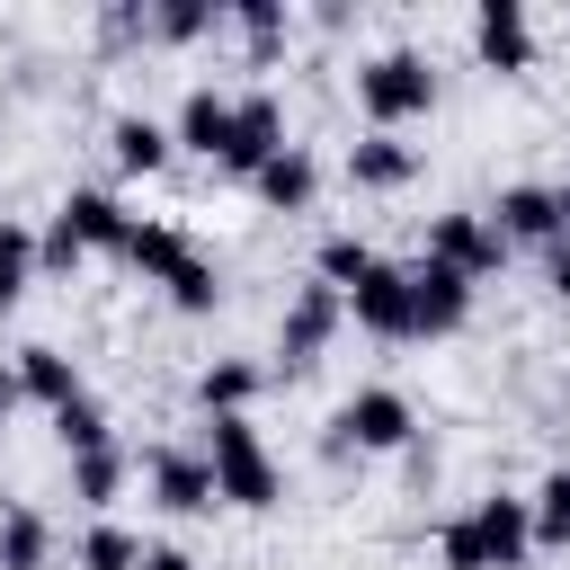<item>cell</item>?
Returning a JSON list of instances; mask_svg holds the SVG:
<instances>
[{"label": "cell", "instance_id": "6da1fadb", "mask_svg": "<svg viewBox=\"0 0 570 570\" xmlns=\"http://www.w3.org/2000/svg\"><path fill=\"white\" fill-rule=\"evenodd\" d=\"M525 552H534V508L508 499V490L472 499V508L445 517V534H436V561H445V570H525Z\"/></svg>", "mask_w": 570, "mask_h": 570}, {"label": "cell", "instance_id": "7a4b0ae2", "mask_svg": "<svg viewBox=\"0 0 570 570\" xmlns=\"http://www.w3.org/2000/svg\"><path fill=\"white\" fill-rule=\"evenodd\" d=\"M196 454L214 463V490H223V508H276V499H285V472H276V454L258 445L249 410H232V419H205V428H196Z\"/></svg>", "mask_w": 570, "mask_h": 570}, {"label": "cell", "instance_id": "3957f363", "mask_svg": "<svg viewBox=\"0 0 570 570\" xmlns=\"http://www.w3.org/2000/svg\"><path fill=\"white\" fill-rule=\"evenodd\" d=\"M356 107H365L374 134H401L410 116L436 107V62H428L419 45H383V53H365V62H356Z\"/></svg>", "mask_w": 570, "mask_h": 570}, {"label": "cell", "instance_id": "277c9868", "mask_svg": "<svg viewBox=\"0 0 570 570\" xmlns=\"http://www.w3.org/2000/svg\"><path fill=\"white\" fill-rule=\"evenodd\" d=\"M410 445H419V410H410V392H392V383L347 392L338 419H330V454H410Z\"/></svg>", "mask_w": 570, "mask_h": 570}, {"label": "cell", "instance_id": "5b68a950", "mask_svg": "<svg viewBox=\"0 0 570 570\" xmlns=\"http://www.w3.org/2000/svg\"><path fill=\"white\" fill-rule=\"evenodd\" d=\"M125 232H134V214H125L107 187H71V196L53 205V232H45L36 267H80L89 249H125Z\"/></svg>", "mask_w": 570, "mask_h": 570}, {"label": "cell", "instance_id": "8992f818", "mask_svg": "<svg viewBox=\"0 0 570 570\" xmlns=\"http://www.w3.org/2000/svg\"><path fill=\"white\" fill-rule=\"evenodd\" d=\"M428 258H445L481 285V276L508 267V232L490 223V205H445V214H428Z\"/></svg>", "mask_w": 570, "mask_h": 570}, {"label": "cell", "instance_id": "52a82bcc", "mask_svg": "<svg viewBox=\"0 0 570 570\" xmlns=\"http://www.w3.org/2000/svg\"><path fill=\"white\" fill-rule=\"evenodd\" d=\"M338 321H347V294H338V285H321V276L294 285V303L276 312V356H285V374H303V365L338 338Z\"/></svg>", "mask_w": 570, "mask_h": 570}, {"label": "cell", "instance_id": "ba28073f", "mask_svg": "<svg viewBox=\"0 0 570 570\" xmlns=\"http://www.w3.org/2000/svg\"><path fill=\"white\" fill-rule=\"evenodd\" d=\"M347 321L374 338H419V303H410V258H374V276L347 294Z\"/></svg>", "mask_w": 570, "mask_h": 570}, {"label": "cell", "instance_id": "9c48e42d", "mask_svg": "<svg viewBox=\"0 0 570 570\" xmlns=\"http://www.w3.org/2000/svg\"><path fill=\"white\" fill-rule=\"evenodd\" d=\"M276 151H285V107H276V89H249V98H232V142H223V169L258 178Z\"/></svg>", "mask_w": 570, "mask_h": 570}, {"label": "cell", "instance_id": "30bf717a", "mask_svg": "<svg viewBox=\"0 0 570 570\" xmlns=\"http://www.w3.org/2000/svg\"><path fill=\"white\" fill-rule=\"evenodd\" d=\"M151 499L169 508V517H205V508H223V490H214V463L205 454H187V445H151Z\"/></svg>", "mask_w": 570, "mask_h": 570}, {"label": "cell", "instance_id": "8fae6325", "mask_svg": "<svg viewBox=\"0 0 570 570\" xmlns=\"http://www.w3.org/2000/svg\"><path fill=\"white\" fill-rule=\"evenodd\" d=\"M410 303H419V338H436V330H463V312H472V276L419 249V258H410Z\"/></svg>", "mask_w": 570, "mask_h": 570}, {"label": "cell", "instance_id": "7c38bea8", "mask_svg": "<svg viewBox=\"0 0 570 570\" xmlns=\"http://www.w3.org/2000/svg\"><path fill=\"white\" fill-rule=\"evenodd\" d=\"M472 53H481L490 71H525V62H534V18H525V0H481V9H472Z\"/></svg>", "mask_w": 570, "mask_h": 570}, {"label": "cell", "instance_id": "4fadbf2b", "mask_svg": "<svg viewBox=\"0 0 570 570\" xmlns=\"http://www.w3.org/2000/svg\"><path fill=\"white\" fill-rule=\"evenodd\" d=\"M490 223H499L508 240H543V249H552V240L570 232V223H561V196H552V187H534V178H517V187H499V205H490Z\"/></svg>", "mask_w": 570, "mask_h": 570}, {"label": "cell", "instance_id": "5bb4252c", "mask_svg": "<svg viewBox=\"0 0 570 570\" xmlns=\"http://www.w3.org/2000/svg\"><path fill=\"white\" fill-rule=\"evenodd\" d=\"M169 134H178L187 151H205V160H223V142H232V98H223L214 80H187V98H178V116H169Z\"/></svg>", "mask_w": 570, "mask_h": 570}, {"label": "cell", "instance_id": "9a60e30c", "mask_svg": "<svg viewBox=\"0 0 570 570\" xmlns=\"http://www.w3.org/2000/svg\"><path fill=\"white\" fill-rule=\"evenodd\" d=\"M107 151H116V169H134V178H151V169H169V151H178V134L151 116V107H125L116 125H107Z\"/></svg>", "mask_w": 570, "mask_h": 570}, {"label": "cell", "instance_id": "2e32d148", "mask_svg": "<svg viewBox=\"0 0 570 570\" xmlns=\"http://www.w3.org/2000/svg\"><path fill=\"white\" fill-rule=\"evenodd\" d=\"M410 178H419V151H410L401 134H374V125H365V134L347 142V187H410Z\"/></svg>", "mask_w": 570, "mask_h": 570}, {"label": "cell", "instance_id": "e0dca14e", "mask_svg": "<svg viewBox=\"0 0 570 570\" xmlns=\"http://www.w3.org/2000/svg\"><path fill=\"white\" fill-rule=\"evenodd\" d=\"M249 187H258V205H267V214H303V205L321 196V160H312L303 142H285V151H276Z\"/></svg>", "mask_w": 570, "mask_h": 570}, {"label": "cell", "instance_id": "ac0fdd59", "mask_svg": "<svg viewBox=\"0 0 570 570\" xmlns=\"http://www.w3.org/2000/svg\"><path fill=\"white\" fill-rule=\"evenodd\" d=\"M53 561V517L36 499H0V570H45Z\"/></svg>", "mask_w": 570, "mask_h": 570}, {"label": "cell", "instance_id": "d6986e66", "mask_svg": "<svg viewBox=\"0 0 570 570\" xmlns=\"http://www.w3.org/2000/svg\"><path fill=\"white\" fill-rule=\"evenodd\" d=\"M18 383H27V401H45V410H71L80 401V365L62 356V347H18Z\"/></svg>", "mask_w": 570, "mask_h": 570}, {"label": "cell", "instance_id": "ffe728a7", "mask_svg": "<svg viewBox=\"0 0 570 570\" xmlns=\"http://www.w3.org/2000/svg\"><path fill=\"white\" fill-rule=\"evenodd\" d=\"M258 383H267V374H258L249 356H214V365L196 374V410H205V419H232V410L258 401Z\"/></svg>", "mask_w": 570, "mask_h": 570}, {"label": "cell", "instance_id": "44dd1931", "mask_svg": "<svg viewBox=\"0 0 570 570\" xmlns=\"http://www.w3.org/2000/svg\"><path fill=\"white\" fill-rule=\"evenodd\" d=\"M125 472H134V454L125 445H98V454H71V499L80 508H116V490H125Z\"/></svg>", "mask_w": 570, "mask_h": 570}, {"label": "cell", "instance_id": "7402d4cb", "mask_svg": "<svg viewBox=\"0 0 570 570\" xmlns=\"http://www.w3.org/2000/svg\"><path fill=\"white\" fill-rule=\"evenodd\" d=\"M116 258H125V267H142V276L160 285V276L187 258V232H178V223H142V214H134V232H125V249H116Z\"/></svg>", "mask_w": 570, "mask_h": 570}, {"label": "cell", "instance_id": "603a6c76", "mask_svg": "<svg viewBox=\"0 0 570 570\" xmlns=\"http://www.w3.org/2000/svg\"><path fill=\"white\" fill-rule=\"evenodd\" d=\"M142 534L134 525H116V517H89V534H80V570H142Z\"/></svg>", "mask_w": 570, "mask_h": 570}, {"label": "cell", "instance_id": "cb8c5ba5", "mask_svg": "<svg viewBox=\"0 0 570 570\" xmlns=\"http://www.w3.org/2000/svg\"><path fill=\"white\" fill-rule=\"evenodd\" d=\"M36 232L18 223V214H0V312H18V294H27V276H36Z\"/></svg>", "mask_w": 570, "mask_h": 570}, {"label": "cell", "instance_id": "d4e9b609", "mask_svg": "<svg viewBox=\"0 0 570 570\" xmlns=\"http://www.w3.org/2000/svg\"><path fill=\"white\" fill-rule=\"evenodd\" d=\"M312 267H321V285H338V294H356V285L374 276V240H356V232H330Z\"/></svg>", "mask_w": 570, "mask_h": 570}, {"label": "cell", "instance_id": "484cf974", "mask_svg": "<svg viewBox=\"0 0 570 570\" xmlns=\"http://www.w3.org/2000/svg\"><path fill=\"white\" fill-rule=\"evenodd\" d=\"M160 285H169V303H178V312H214V303H223V276H214V258H205V249H187Z\"/></svg>", "mask_w": 570, "mask_h": 570}, {"label": "cell", "instance_id": "4316f807", "mask_svg": "<svg viewBox=\"0 0 570 570\" xmlns=\"http://www.w3.org/2000/svg\"><path fill=\"white\" fill-rule=\"evenodd\" d=\"M525 508H534V543H570V463H552Z\"/></svg>", "mask_w": 570, "mask_h": 570}, {"label": "cell", "instance_id": "83f0119b", "mask_svg": "<svg viewBox=\"0 0 570 570\" xmlns=\"http://www.w3.org/2000/svg\"><path fill=\"white\" fill-rule=\"evenodd\" d=\"M232 9H205V0H151V36L160 45H196L205 27H223Z\"/></svg>", "mask_w": 570, "mask_h": 570}, {"label": "cell", "instance_id": "f1b7e54d", "mask_svg": "<svg viewBox=\"0 0 570 570\" xmlns=\"http://www.w3.org/2000/svg\"><path fill=\"white\" fill-rule=\"evenodd\" d=\"M53 436H62V454H98V445H116V436H107V410H98L89 392H80L71 410H53Z\"/></svg>", "mask_w": 570, "mask_h": 570}, {"label": "cell", "instance_id": "f546056e", "mask_svg": "<svg viewBox=\"0 0 570 570\" xmlns=\"http://www.w3.org/2000/svg\"><path fill=\"white\" fill-rule=\"evenodd\" d=\"M232 27H240V45L267 62V53L285 45V0H240V9H232Z\"/></svg>", "mask_w": 570, "mask_h": 570}, {"label": "cell", "instance_id": "4dcf8cb0", "mask_svg": "<svg viewBox=\"0 0 570 570\" xmlns=\"http://www.w3.org/2000/svg\"><path fill=\"white\" fill-rule=\"evenodd\" d=\"M543 285H552V303H570V232L552 240V258H543Z\"/></svg>", "mask_w": 570, "mask_h": 570}, {"label": "cell", "instance_id": "1f68e13d", "mask_svg": "<svg viewBox=\"0 0 570 570\" xmlns=\"http://www.w3.org/2000/svg\"><path fill=\"white\" fill-rule=\"evenodd\" d=\"M142 570H205V561H196L187 543H151V552H142Z\"/></svg>", "mask_w": 570, "mask_h": 570}, {"label": "cell", "instance_id": "d6a6232c", "mask_svg": "<svg viewBox=\"0 0 570 570\" xmlns=\"http://www.w3.org/2000/svg\"><path fill=\"white\" fill-rule=\"evenodd\" d=\"M18 401H27V383H18V356H0V419H9Z\"/></svg>", "mask_w": 570, "mask_h": 570}, {"label": "cell", "instance_id": "836d02e7", "mask_svg": "<svg viewBox=\"0 0 570 570\" xmlns=\"http://www.w3.org/2000/svg\"><path fill=\"white\" fill-rule=\"evenodd\" d=\"M552 196H561V223H570V178H561V187H552Z\"/></svg>", "mask_w": 570, "mask_h": 570}]
</instances>
